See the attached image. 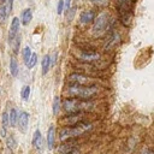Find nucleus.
Masks as SVG:
<instances>
[{
	"label": "nucleus",
	"mask_w": 154,
	"mask_h": 154,
	"mask_svg": "<svg viewBox=\"0 0 154 154\" xmlns=\"http://www.w3.org/2000/svg\"><path fill=\"white\" fill-rule=\"evenodd\" d=\"M93 103L88 100L79 99V97H69L65 99L63 102V107L67 113H77L83 112L85 109H90Z\"/></svg>",
	"instance_id": "f257e3e1"
},
{
	"label": "nucleus",
	"mask_w": 154,
	"mask_h": 154,
	"mask_svg": "<svg viewBox=\"0 0 154 154\" xmlns=\"http://www.w3.org/2000/svg\"><path fill=\"white\" fill-rule=\"evenodd\" d=\"M67 93L73 97H79L84 100H89L97 93V88L95 85H79V84H70L67 88Z\"/></svg>",
	"instance_id": "f03ea898"
},
{
	"label": "nucleus",
	"mask_w": 154,
	"mask_h": 154,
	"mask_svg": "<svg viewBox=\"0 0 154 154\" xmlns=\"http://www.w3.org/2000/svg\"><path fill=\"white\" fill-rule=\"evenodd\" d=\"M91 128V124L90 123H77V124H73L72 126H67V128H64L61 131H60V135H59V138L61 141H65V140H69L71 137H76V136H79L82 135L83 132H85L87 130H89Z\"/></svg>",
	"instance_id": "7ed1b4c3"
},
{
	"label": "nucleus",
	"mask_w": 154,
	"mask_h": 154,
	"mask_svg": "<svg viewBox=\"0 0 154 154\" xmlns=\"http://www.w3.org/2000/svg\"><path fill=\"white\" fill-rule=\"evenodd\" d=\"M109 24V14L107 12H100L95 16V19L93 22V31L94 34H100L105 31L108 28Z\"/></svg>",
	"instance_id": "20e7f679"
},
{
	"label": "nucleus",
	"mask_w": 154,
	"mask_h": 154,
	"mask_svg": "<svg viewBox=\"0 0 154 154\" xmlns=\"http://www.w3.org/2000/svg\"><path fill=\"white\" fill-rule=\"evenodd\" d=\"M69 83L70 84H79V85H95L96 79H94L87 75H82V73H71L69 76Z\"/></svg>",
	"instance_id": "39448f33"
},
{
	"label": "nucleus",
	"mask_w": 154,
	"mask_h": 154,
	"mask_svg": "<svg viewBox=\"0 0 154 154\" xmlns=\"http://www.w3.org/2000/svg\"><path fill=\"white\" fill-rule=\"evenodd\" d=\"M78 59L82 60L83 63H94V61H97L100 59V54L95 51H90V49H83V51H79L78 54H77Z\"/></svg>",
	"instance_id": "423d86ee"
},
{
	"label": "nucleus",
	"mask_w": 154,
	"mask_h": 154,
	"mask_svg": "<svg viewBox=\"0 0 154 154\" xmlns=\"http://www.w3.org/2000/svg\"><path fill=\"white\" fill-rule=\"evenodd\" d=\"M118 11V18L120 23L124 26H130L132 23V17H134V11L132 10H125V8H117Z\"/></svg>",
	"instance_id": "0eeeda50"
},
{
	"label": "nucleus",
	"mask_w": 154,
	"mask_h": 154,
	"mask_svg": "<svg viewBox=\"0 0 154 154\" xmlns=\"http://www.w3.org/2000/svg\"><path fill=\"white\" fill-rule=\"evenodd\" d=\"M95 12L93 10H83L79 14V23L83 25H88L91 24L95 19Z\"/></svg>",
	"instance_id": "6e6552de"
},
{
	"label": "nucleus",
	"mask_w": 154,
	"mask_h": 154,
	"mask_svg": "<svg viewBox=\"0 0 154 154\" xmlns=\"http://www.w3.org/2000/svg\"><path fill=\"white\" fill-rule=\"evenodd\" d=\"M20 24L22 23H20V19L18 17H13L12 18V22H11V25H10V31H8V41L10 42L18 35Z\"/></svg>",
	"instance_id": "1a4fd4ad"
},
{
	"label": "nucleus",
	"mask_w": 154,
	"mask_h": 154,
	"mask_svg": "<svg viewBox=\"0 0 154 154\" xmlns=\"http://www.w3.org/2000/svg\"><path fill=\"white\" fill-rule=\"evenodd\" d=\"M28 123H29V114L26 112H20L18 114V119H17V125L19 128V130L22 132H25L26 131V128H28Z\"/></svg>",
	"instance_id": "9d476101"
},
{
	"label": "nucleus",
	"mask_w": 154,
	"mask_h": 154,
	"mask_svg": "<svg viewBox=\"0 0 154 154\" xmlns=\"http://www.w3.org/2000/svg\"><path fill=\"white\" fill-rule=\"evenodd\" d=\"M32 144L34 147L37 149V150H42L43 148V141H42V135H41V131L40 130H36L34 132V136H32Z\"/></svg>",
	"instance_id": "9b49d317"
},
{
	"label": "nucleus",
	"mask_w": 154,
	"mask_h": 154,
	"mask_svg": "<svg viewBox=\"0 0 154 154\" xmlns=\"http://www.w3.org/2000/svg\"><path fill=\"white\" fill-rule=\"evenodd\" d=\"M32 19V11L31 8H25L23 10L22 14H20V23L23 25H28Z\"/></svg>",
	"instance_id": "f8f14e48"
},
{
	"label": "nucleus",
	"mask_w": 154,
	"mask_h": 154,
	"mask_svg": "<svg viewBox=\"0 0 154 154\" xmlns=\"http://www.w3.org/2000/svg\"><path fill=\"white\" fill-rule=\"evenodd\" d=\"M54 140H55V128L52 125L48 129L47 132V147L48 149H52L54 147Z\"/></svg>",
	"instance_id": "ddd939ff"
},
{
	"label": "nucleus",
	"mask_w": 154,
	"mask_h": 154,
	"mask_svg": "<svg viewBox=\"0 0 154 154\" xmlns=\"http://www.w3.org/2000/svg\"><path fill=\"white\" fill-rule=\"evenodd\" d=\"M51 63H52L51 55H49V54H46V55L42 58V63H41V66H42V75H47V73H48Z\"/></svg>",
	"instance_id": "4468645a"
},
{
	"label": "nucleus",
	"mask_w": 154,
	"mask_h": 154,
	"mask_svg": "<svg viewBox=\"0 0 154 154\" xmlns=\"http://www.w3.org/2000/svg\"><path fill=\"white\" fill-rule=\"evenodd\" d=\"M18 71H19V67H18V63L14 58H11L10 60V72L13 77H16L18 75Z\"/></svg>",
	"instance_id": "2eb2a0df"
},
{
	"label": "nucleus",
	"mask_w": 154,
	"mask_h": 154,
	"mask_svg": "<svg viewBox=\"0 0 154 154\" xmlns=\"http://www.w3.org/2000/svg\"><path fill=\"white\" fill-rule=\"evenodd\" d=\"M17 119H18V113L14 108H12L8 114V122H10V126H16L17 125Z\"/></svg>",
	"instance_id": "dca6fc26"
},
{
	"label": "nucleus",
	"mask_w": 154,
	"mask_h": 154,
	"mask_svg": "<svg viewBox=\"0 0 154 154\" xmlns=\"http://www.w3.org/2000/svg\"><path fill=\"white\" fill-rule=\"evenodd\" d=\"M31 54H32V53H31L30 47H29V46H25V47L23 48V60H24V64H25V65H28Z\"/></svg>",
	"instance_id": "f3484780"
},
{
	"label": "nucleus",
	"mask_w": 154,
	"mask_h": 154,
	"mask_svg": "<svg viewBox=\"0 0 154 154\" xmlns=\"http://www.w3.org/2000/svg\"><path fill=\"white\" fill-rule=\"evenodd\" d=\"M60 97L59 96H55L54 99H53V114L54 116H58V113H59V111H60Z\"/></svg>",
	"instance_id": "a211bd4d"
},
{
	"label": "nucleus",
	"mask_w": 154,
	"mask_h": 154,
	"mask_svg": "<svg viewBox=\"0 0 154 154\" xmlns=\"http://www.w3.org/2000/svg\"><path fill=\"white\" fill-rule=\"evenodd\" d=\"M6 144H7V147L11 148V149H14V148L17 147V141H16V138L13 137V135H10V136L6 138Z\"/></svg>",
	"instance_id": "6ab92c4d"
},
{
	"label": "nucleus",
	"mask_w": 154,
	"mask_h": 154,
	"mask_svg": "<svg viewBox=\"0 0 154 154\" xmlns=\"http://www.w3.org/2000/svg\"><path fill=\"white\" fill-rule=\"evenodd\" d=\"M20 95H22V99L23 100H29V96H30V87L29 85H24L22 88V91H20Z\"/></svg>",
	"instance_id": "aec40b11"
},
{
	"label": "nucleus",
	"mask_w": 154,
	"mask_h": 154,
	"mask_svg": "<svg viewBox=\"0 0 154 154\" xmlns=\"http://www.w3.org/2000/svg\"><path fill=\"white\" fill-rule=\"evenodd\" d=\"M8 12H7V8H6V6L2 4L1 6H0V20L1 22H5L6 20V18L8 17Z\"/></svg>",
	"instance_id": "412c9836"
},
{
	"label": "nucleus",
	"mask_w": 154,
	"mask_h": 154,
	"mask_svg": "<svg viewBox=\"0 0 154 154\" xmlns=\"http://www.w3.org/2000/svg\"><path fill=\"white\" fill-rule=\"evenodd\" d=\"M11 45H12V47H13V51H14V53H18V48H19V46H20V37L17 35L11 42H10Z\"/></svg>",
	"instance_id": "4be33fe9"
},
{
	"label": "nucleus",
	"mask_w": 154,
	"mask_h": 154,
	"mask_svg": "<svg viewBox=\"0 0 154 154\" xmlns=\"http://www.w3.org/2000/svg\"><path fill=\"white\" fill-rule=\"evenodd\" d=\"M36 63H37V54L36 53H32L31 54V57H30V59H29V63H28V69H32L35 65H36Z\"/></svg>",
	"instance_id": "5701e85b"
},
{
	"label": "nucleus",
	"mask_w": 154,
	"mask_h": 154,
	"mask_svg": "<svg viewBox=\"0 0 154 154\" xmlns=\"http://www.w3.org/2000/svg\"><path fill=\"white\" fill-rule=\"evenodd\" d=\"M95 6H99V7H102V6H106L108 4V0H90Z\"/></svg>",
	"instance_id": "b1692460"
},
{
	"label": "nucleus",
	"mask_w": 154,
	"mask_h": 154,
	"mask_svg": "<svg viewBox=\"0 0 154 154\" xmlns=\"http://www.w3.org/2000/svg\"><path fill=\"white\" fill-rule=\"evenodd\" d=\"M63 12H64V0H59L58 5H57V13L61 14Z\"/></svg>",
	"instance_id": "393cba45"
},
{
	"label": "nucleus",
	"mask_w": 154,
	"mask_h": 154,
	"mask_svg": "<svg viewBox=\"0 0 154 154\" xmlns=\"http://www.w3.org/2000/svg\"><path fill=\"white\" fill-rule=\"evenodd\" d=\"M6 1H7V4H6L5 6H6V8H7V12L11 13V12H12V8H13V0H6Z\"/></svg>",
	"instance_id": "a878e982"
},
{
	"label": "nucleus",
	"mask_w": 154,
	"mask_h": 154,
	"mask_svg": "<svg viewBox=\"0 0 154 154\" xmlns=\"http://www.w3.org/2000/svg\"><path fill=\"white\" fill-rule=\"evenodd\" d=\"M70 8H71V0H64V11L69 12Z\"/></svg>",
	"instance_id": "bb28decb"
},
{
	"label": "nucleus",
	"mask_w": 154,
	"mask_h": 154,
	"mask_svg": "<svg viewBox=\"0 0 154 154\" xmlns=\"http://www.w3.org/2000/svg\"><path fill=\"white\" fill-rule=\"evenodd\" d=\"M142 154H154V152H153L152 149H144V150L142 152Z\"/></svg>",
	"instance_id": "cd10ccee"
},
{
	"label": "nucleus",
	"mask_w": 154,
	"mask_h": 154,
	"mask_svg": "<svg viewBox=\"0 0 154 154\" xmlns=\"http://www.w3.org/2000/svg\"><path fill=\"white\" fill-rule=\"evenodd\" d=\"M0 2H1V4H5V2H6V0H0Z\"/></svg>",
	"instance_id": "c85d7f7f"
},
{
	"label": "nucleus",
	"mask_w": 154,
	"mask_h": 154,
	"mask_svg": "<svg viewBox=\"0 0 154 154\" xmlns=\"http://www.w3.org/2000/svg\"><path fill=\"white\" fill-rule=\"evenodd\" d=\"M135 1H136V0H135Z\"/></svg>",
	"instance_id": "c756f323"
}]
</instances>
